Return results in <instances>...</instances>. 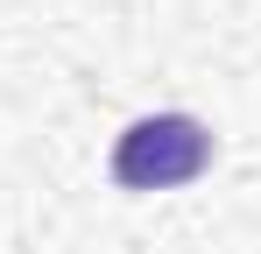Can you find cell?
Here are the masks:
<instances>
[{
	"label": "cell",
	"mask_w": 261,
	"mask_h": 254,
	"mask_svg": "<svg viewBox=\"0 0 261 254\" xmlns=\"http://www.w3.org/2000/svg\"><path fill=\"white\" fill-rule=\"evenodd\" d=\"M212 169V134L191 113H148L113 141V184L120 191H176Z\"/></svg>",
	"instance_id": "obj_1"
}]
</instances>
